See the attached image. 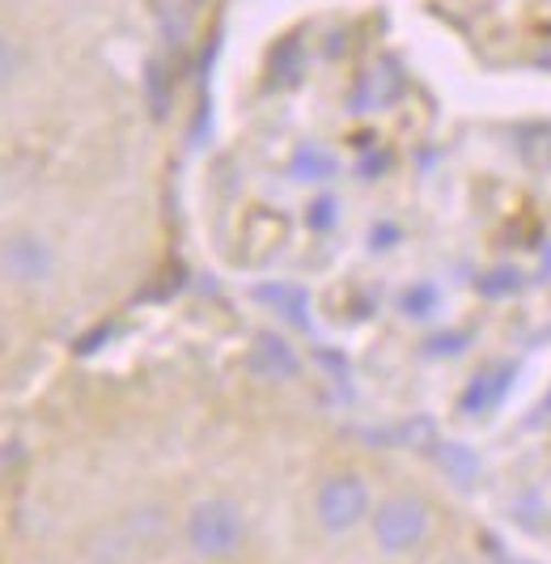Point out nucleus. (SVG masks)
Returning <instances> with one entry per match:
<instances>
[{
  "mask_svg": "<svg viewBox=\"0 0 551 564\" xmlns=\"http://www.w3.org/2000/svg\"><path fill=\"white\" fill-rule=\"evenodd\" d=\"M433 306H437V289H433V284H420V289L408 293V314H415V318L429 314Z\"/></svg>",
  "mask_w": 551,
  "mask_h": 564,
  "instance_id": "obj_9",
  "label": "nucleus"
},
{
  "mask_svg": "<svg viewBox=\"0 0 551 564\" xmlns=\"http://www.w3.org/2000/svg\"><path fill=\"white\" fill-rule=\"evenodd\" d=\"M437 458L445 463V471H450L458 484H467L471 476H475V458H471L463 446H437Z\"/></svg>",
  "mask_w": 551,
  "mask_h": 564,
  "instance_id": "obj_8",
  "label": "nucleus"
},
{
  "mask_svg": "<svg viewBox=\"0 0 551 564\" xmlns=\"http://www.w3.org/2000/svg\"><path fill=\"white\" fill-rule=\"evenodd\" d=\"M13 73H18V52H13V43L0 34V85L13 82Z\"/></svg>",
  "mask_w": 551,
  "mask_h": 564,
  "instance_id": "obj_11",
  "label": "nucleus"
},
{
  "mask_svg": "<svg viewBox=\"0 0 551 564\" xmlns=\"http://www.w3.org/2000/svg\"><path fill=\"white\" fill-rule=\"evenodd\" d=\"M509 382H514V366L475 373V378H471V387L463 391V408H467V412H488V408L500 403V395L509 391Z\"/></svg>",
  "mask_w": 551,
  "mask_h": 564,
  "instance_id": "obj_4",
  "label": "nucleus"
},
{
  "mask_svg": "<svg viewBox=\"0 0 551 564\" xmlns=\"http://www.w3.org/2000/svg\"><path fill=\"white\" fill-rule=\"evenodd\" d=\"M310 226L314 229H327L335 226V199H314V208H310Z\"/></svg>",
  "mask_w": 551,
  "mask_h": 564,
  "instance_id": "obj_10",
  "label": "nucleus"
},
{
  "mask_svg": "<svg viewBox=\"0 0 551 564\" xmlns=\"http://www.w3.org/2000/svg\"><path fill=\"white\" fill-rule=\"evenodd\" d=\"M192 539L204 552H225L238 543V522L225 506H204L192 518Z\"/></svg>",
  "mask_w": 551,
  "mask_h": 564,
  "instance_id": "obj_3",
  "label": "nucleus"
},
{
  "mask_svg": "<svg viewBox=\"0 0 551 564\" xmlns=\"http://www.w3.org/2000/svg\"><path fill=\"white\" fill-rule=\"evenodd\" d=\"M293 174H298V178H327V174H335V158L323 153V149H310V144H305L302 153L293 158Z\"/></svg>",
  "mask_w": 551,
  "mask_h": 564,
  "instance_id": "obj_6",
  "label": "nucleus"
},
{
  "mask_svg": "<svg viewBox=\"0 0 551 564\" xmlns=\"http://www.w3.org/2000/svg\"><path fill=\"white\" fill-rule=\"evenodd\" d=\"M360 509H365V488H360V480H353V476H339V480H331L327 488L318 492V513H323V522L335 527V531L353 527L360 518Z\"/></svg>",
  "mask_w": 551,
  "mask_h": 564,
  "instance_id": "obj_1",
  "label": "nucleus"
},
{
  "mask_svg": "<svg viewBox=\"0 0 551 564\" xmlns=\"http://www.w3.org/2000/svg\"><path fill=\"white\" fill-rule=\"evenodd\" d=\"M390 242H395V229L382 226V229H378V247H390Z\"/></svg>",
  "mask_w": 551,
  "mask_h": 564,
  "instance_id": "obj_12",
  "label": "nucleus"
},
{
  "mask_svg": "<svg viewBox=\"0 0 551 564\" xmlns=\"http://www.w3.org/2000/svg\"><path fill=\"white\" fill-rule=\"evenodd\" d=\"M424 535V506L420 501H390L378 513V539L386 547H412Z\"/></svg>",
  "mask_w": 551,
  "mask_h": 564,
  "instance_id": "obj_2",
  "label": "nucleus"
},
{
  "mask_svg": "<svg viewBox=\"0 0 551 564\" xmlns=\"http://www.w3.org/2000/svg\"><path fill=\"white\" fill-rule=\"evenodd\" d=\"M259 297H263V302H280V311L289 314L293 323H302L305 327V293L302 289H280V284H268V289H259Z\"/></svg>",
  "mask_w": 551,
  "mask_h": 564,
  "instance_id": "obj_7",
  "label": "nucleus"
},
{
  "mask_svg": "<svg viewBox=\"0 0 551 564\" xmlns=\"http://www.w3.org/2000/svg\"><path fill=\"white\" fill-rule=\"evenodd\" d=\"M4 263H9V272L26 276V281H39V276H47L52 254L43 251V242H34V238H18V242L4 251Z\"/></svg>",
  "mask_w": 551,
  "mask_h": 564,
  "instance_id": "obj_5",
  "label": "nucleus"
}]
</instances>
